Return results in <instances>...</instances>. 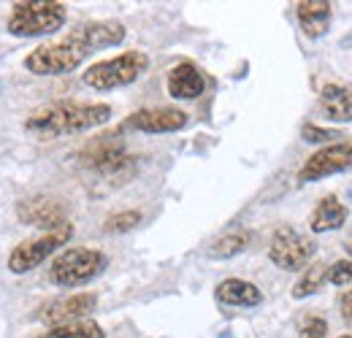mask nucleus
<instances>
[{
	"label": "nucleus",
	"instance_id": "obj_1",
	"mask_svg": "<svg viewBox=\"0 0 352 338\" xmlns=\"http://www.w3.org/2000/svg\"><path fill=\"white\" fill-rule=\"evenodd\" d=\"M111 120L109 103H82V100H60L44 109H36L28 120L25 130L36 138H63L74 133H87L106 125Z\"/></svg>",
	"mask_w": 352,
	"mask_h": 338
},
{
	"label": "nucleus",
	"instance_id": "obj_2",
	"mask_svg": "<svg viewBox=\"0 0 352 338\" xmlns=\"http://www.w3.org/2000/svg\"><path fill=\"white\" fill-rule=\"evenodd\" d=\"M68 19L65 3L57 0H19L11 3L6 30L16 38H41L57 33Z\"/></svg>",
	"mask_w": 352,
	"mask_h": 338
},
{
	"label": "nucleus",
	"instance_id": "obj_3",
	"mask_svg": "<svg viewBox=\"0 0 352 338\" xmlns=\"http://www.w3.org/2000/svg\"><path fill=\"white\" fill-rule=\"evenodd\" d=\"M109 265V257L100 249L89 247H71L52 260L49 282L57 287H82L98 279Z\"/></svg>",
	"mask_w": 352,
	"mask_h": 338
},
{
	"label": "nucleus",
	"instance_id": "obj_4",
	"mask_svg": "<svg viewBox=\"0 0 352 338\" xmlns=\"http://www.w3.org/2000/svg\"><path fill=\"white\" fill-rule=\"evenodd\" d=\"M146 68H149V57L144 52L133 49V52H122L117 57H109V60L89 65L82 74V82L98 92H111V89L133 84Z\"/></svg>",
	"mask_w": 352,
	"mask_h": 338
},
{
	"label": "nucleus",
	"instance_id": "obj_5",
	"mask_svg": "<svg viewBox=\"0 0 352 338\" xmlns=\"http://www.w3.org/2000/svg\"><path fill=\"white\" fill-rule=\"evenodd\" d=\"M89 54H92L89 49L65 36L63 41L41 43L38 49H33L25 57V68L36 76H65V74H74L76 68H82V63Z\"/></svg>",
	"mask_w": 352,
	"mask_h": 338
},
{
	"label": "nucleus",
	"instance_id": "obj_6",
	"mask_svg": "<svg viewBox=\"0 0 352 338\" xmlns=\"http://www.w3.org/2000/svg\"><path fill=\"white\" fill-rule=\"evenodd\" d=\"M74 238V222L63 225L60 230H52V233H44L38 238H30V241H22L16 244L11 254H8V271L22 276V273H30L36 271L41 262H46L52 254H57L68 241Z\"/></svg>",
	"mask_w": 352,
	"mask_h": 338
},
{
	"label": "nucleus",
	"instance_id": "obj_7",
	"mask_svg": "<svg viewBox=\"0 0 352 338\" xmlns=\"http://www.w3.org/2000/svg\"><path fill=\"white\" fill-rule=\"evenodd\" d=\"M314 252H317L314 241L293 227H279L268 244V260L282 271H307Z\"/></svg>",
	"mask_w": 352,
	"mask_h": 338
},
{
	"label": "nucleus",
	"instance_id": "obj_8",
	"mask_svg": "<svg viewBox=\"0 0 352 338\" xmlns=\"http://www.w3.org/2000/svg\"><path fill=\"white\" fill-rule=\"evenodd\" d=\"M79 157L87 168L98 170L103 176H120L122 170H128L133 166V160L125 152V144L117 138V133H106V135L89 141Z\"/></svg>",
	"mask_w": 352,
	"mask_h": 338
},
{
	"label": "nucleus",
	"instance_id": "obj_9",
	"mask_svg": "<svg viewBox=\"0 0 352 338\" xmlns=\"http://www.w3.org/2000/svg\"><path fill=\"white\" fill-rule=\"evenodd\" d=\"M16 219L22 225L41 227L44 233H52V230H60L63 225H68V206L60 198H49V195L25 198L16 203Z\"/></svg>",
	"mask_w": 352,
	"mask_h": 338
},
{
	"label": "nucleus",
	"instance_id": "obj_10",
	"mask_svg": "<svg viewBox=\"0 0 352 338\" xmlns=\"http://www.w3.org/2000/svg\"><path fill=\"white\" fill-rule=\"evenodd\" d=\"M352 168V141H342V144H331L317 149L311 157L298 170L301 181H320L331 173H342V170Z\"/></svg>",
	"mask_w": 352,
	"mask_h": 338
},
{
	"label": "nucleus",
	"instance_id": "obj_11",
	"mask_svg": "<svg viewBox=\"0 0 352 338\" xmlns=\"http://www.w3.org/2000/svg\"><path fill=\"white\" fill-rule=\"evenodd\" d=\"M98 306L95 293H76V295L60 297L54 303L44 306V311L38 314V319L46 328H60V325H71V322H82Z\"/></svg>",
	"mask_w": 352,
	"mask_h": 338
},
{
	"label": "nucleus",
	"instance_id": "obj_12",
	"mask_svg": "<svg viewBox=\"0 0 352 338\" xmlns=\"http://www.w3.org/2000/svg\"><path fill=\"white\" fill-rule=\"evenodd\" d=\"M187 125V114L182 109H171V106H157V109H141L128 117L125 127H133L138 133H176Z\"/></svg>",
	"mask_w": 352,
	"mask_h": 338
},
{
	"label": "nucleus",
	"instance_id": "obj_13",
	"mask_svg": "<svg viewBox=\"0 0 352 338\" xmlns=\"http://www.w3.org/2000/svg\"><path fill=\"white\" fill-rule=\"evenodd\" d=\"M68 38H74L76 43H82L89 52L98 49H109V46H120L125 41V27L114 19H103V22H85L79 27H74L68 33Z\"/></svg>",
	"mask_w": 352,
	"mask_h": 338
},
{
	"label": "nucleus",
	"instance_id": "obj_14",
	"mask_svg": "<svg viewBox=\"0 0 352 338\" xmlns=\"http://www.w3.org/2000/svg\"><path fill=\"white\" fill-rule=\"evenodd\" d=\"M166 87H168V95L176 98V100H195L206 89V76L201 74V68L195 63L184 60V63H176L174 68L168 71Z\"/></svg>",
	"mask_w": 352,
	"mask_h": 338
},
{
	"label": "nucleus",
	"instance_id": "obj_15",
	"mask_svg": "<svg viewBox=\"0 0 352 338\" xmlns=\"http://www.w3.org/2000/svg\"><path fill=\"white\" fill-rule=\"evenodd\" d=\"M214 300L230 308H255L263 303V293L244 279H222L214 287Z\"/></svg>",
	"mask_w": 352,
	"mask_h": 338
},
{
	"label": "nucleus",
	"instance_id": "obj_16",
	"mask_svg": "<svg viewBox=\"0 0 352 338\" xmlns=\"http://www.w3.org/2000/svg\"><path fill=\"white\" fill-rule=\"evenodd\" d=\"M296 16H298V25H301L304 36L320 38L331 27L333 8H331L328 0H301V3H296Z\"/></svg>",
	"mask_w": 352,
	"mask_h": 338
},
{
	"label": "nucleus",
	"instance_id": "obj_17",
	"mask_svg": "<svg viewBox=\"0 0 352 338\" xmlns=\"http://www.w3.org/2000/svg\"><path fill=\"white\" fill-rule=\"evenodd\" d=\"M347 216L350 212L347 206H342V201H336L333 195H325L309 216V227L311 233H331V230H339L347 222Z\"/></svg>",
	"mask_w": 352,
	"mask_h": 338
},
{
	"label": "nucleus",
	"instance_id": "obj_18",
	"mask_svg": "<svg viewBox=\"0 0 352 338\" xmlns=\"http://www.w3.org/2000/svg\"><path fill=\"white\" fill-rule=\"evenodd\" d=\"M320 109L333 122H352V89L325 84L320 92Z\"/></svg>",
	"mask_w": 352,
	"mask_h": 338
},
{
	"label": "nucleus",
	"instance_id": "obj_19",
	"mask_svg": "<svg viewBox=\"0 0 352 338\" xmlns=\"http://www.w3.org/2000/svg\"><path fill=\"white\" fill-rule=\"evenodd\" d=\"M247 247H250V233L247 230H233V233L220 236L209 247V257H214V260H230V257L244 252Z\"/></svg>",
	"mask_w": 352,
	"mask_h": 338
},
{
	"label": "nucleus",
	"instance_id": "obj_20",
	"mask_svg": "<svg viewBox=\"0 0 352 338\" xmlns=\"http://www.w3.org/2000/svg\"><path fill=\"white\" fill-rule=\"evenodd\" d=\"M41 338H106L103 328L92 319L82 322H71V325H60V328H49Z\"/></svg>",
	"mask_w": 352,
	"mask_h": 338
},
{
	"label": "nucleus",
	"instance_id": "obj_21",
	"mask_svg": "<svg viewBox=\"0 0 352 338\" xmlns=\"http://www.w3.org/2000/svg\"><path fill=\"white\" fill-rule=\"evenodd\" d=\"M325 279H328V265H322V262L307 265L304 276H301V279L296 282V287H293V297H296V300H304V297L314 295Z\"/></svg>",
	"mask_w": 352,
	"mask_h": 338
},
{
	"label": "nucleus",
	"instance_id": "obj_22",
	"mask_svg": "<svg viewBox=\"0 0 352 338\" xmlns=\"http://www.w3.org/2000/svg\"><path fill=\"white\" fill-rule=\"evenodd\" d=\"M141 222V212H120V214H111L106 222H103V230L106 233H128L133 227H138Z\"/></svg>",
	"mask_w": 352,
	"mask_h": 338
},
{
	"label": "nucleus",
	"instance_id": "obj_23",
	"mask_svg": "<svg viewBox=\"0 0 352 338\" xmlns=\"http://www.w3.org/2000/svg\"><path fill=\"white\" fill-rule=\"evenodd\" d=\"M333 287H347L352 284V260H339L333 265H328V279Z\"/></svg>",
	"mask_w": 352,
	"mask_h": 338
},
{
	"label": "nucleus",
	"instance_id": "obj_24",
	"mask_svg": "<svg viewBox=\"0 0 352 338\" xmlns=\"http://www.w3.org/2000/svg\"><path fill=\"white\" fill-rule=\"evenodd\" d=\"M301 138H304L307 144H325V141H339L342 133H339V130H328V127L304 125L301 127Z\"/></svg>",
	"mask_w": 352,
	"mask_h": 338
},
{
	"label": "nucleus",
	"instance_id": "obj_25",
	"mask_svg": "<svg viewBox=\"0 0 352 338\" xmlns=\"http://www.w3.org/2000/svg\"><path fill=\"white\" fill-rule=\"evenodd\" d=\"M325 333H328V322L322 317H309L298 330V338H325Z\"/></svg>",
	"mask_w": 352,
	"mask_h": 338
},
{
	"label": "nucleus",
	"instance_id": "obj_26",
	"mask_svg": "<svg viewBox=\"0 0 352 338\" xmlns=\"http://www.w3.org/2000/svg\"><path fill=\"white\" fill-rule=\"evenodd\" d=\"M339 311H342V317L352 325V290H347V293L342 295V300H339Z\"/></svg>",
	"mask_w": 352,
	"mask_h": 338
},
{
	"label": "nucleus",
	"instance_id": "obj_27",
	"mask_svg": "<svg viewBox=\"0 0 352 338\" xmlns=\"http://www.w3.org/2000/svg\"><path fill=\"white\" fill-rule=\"evenodd\" d=\"M344 249H347V254H352V233L347 236V241H344Z\"/></svg>",
	"mask_w": 352,
	"mask_h": 338
},
{
	"label": "nucleus",
	"instance_id": "obj_28",
	"mask_svg": "<svg viewBox=\"0 0 352 338\" xmlns=\"http://www.w3.org/2000/svg\"><path fill=\"white\" fill-rule=\"evenodd\" d=\"M350 43H352V36L350 38H344V46H350Z\"/></svg>",
	"mask_w": 352,
	"mask_h": 338
},
{
	"label": "nucleus",
	"instance_id": "obj_29",
	"mask_svg": "<svg viewBox=\"0 0 352 338\" xmlns=\"http://www.w3.org/2000/svg\"><path fill=\"white\" fill-rule=\"evenodd\" d=\"M342 338H352V336H342Z\"/></svg>",
	"mask_w": 352,
	"mask_h": 338
}]
</instances>
